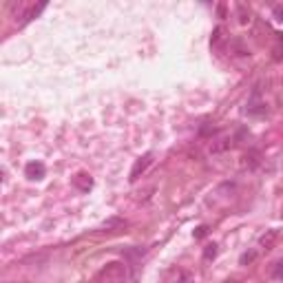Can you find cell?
Masks as SVG:
<instances>
[{
  "instance_id": "52a82bcc",
  "label": "cell",
  "mask_w": 283,
  "mask_h": 283,
  "mask_svg": "<svg viewBox=\"0 0 283 283\" xmlns=\"http://www.w3.org/2000/svg\"><path fill=\"white\" fill-rule=\"evenodd\" d=\"M42 9H44V2H42V5H38V7H36V5L29 7V9H27V11L22 14V24H24V22H29V20H34Z\"/></svg>"
},
{
  "instance_id": "277c9868",
  "label": "cell",
  "mask_w": 283,
  "mask_h": 283,
  "mask_svg": "<svg viewBox=\"0 0 283 283\" xmlns=\"http://www.w3.org/2000/svg\"><path fill=\"white\" fill-rule=\"evenodd\" d=\"M73 184H75L80 190H84V192L93 188V179H91V175H89V173H77L75 177H73Z\"/></svg>"
},
{
  "instance_id": "9a60e30c",
  "label": "cell",
  "mask_w": 283,
  "mask_h": 283,
  "mask_svg": "<svg viewBox=\"0 0 283 283\" xmlns=\"http://www.w3.org/2000/svg\"><path fill=\"white\" fill-rule=\"evenodd\" d=\"M281 42H283V38H281ZM274 53H277V58H283V47H277Z\"/></svg>"
},
{
  "instance_id": "ba28073f",
  "label": "cell",
  "mask_w": 283,
  "mask_h": 283,
  "mask_svg": "<svg viewBox=\"0 0 283 283\" xmlns=\"http://www.w3.org/2000/svg\"><path fill=\"white\" fill-rule=\"evenodd\" d=\"M217 252H219V250H217V244H208L206 248H204V261H212L217 257Z\"/></svg>"
},
{
  "instance_id": "3957f363",
  "label": "cell",
  "mask_w": 283,
  "mask_h": 283,
  "mask_svg": "<svg viewBox=\"0 0 283 283\" xmlns=\"http://www.w3.org/2000/svg\"><path fill=\"white\" fill-rule=\"evenodd\" d=\"M44 173H47V168H44L42 162H29L24 166V175L29 179H42Z\"/></svg>"
},
{
  "instance_id": "8992f818",
  "label": "cell",
  "mask_w": 283,
  "mask_h": 283,
  "mask_svg": "<svg viewBox=\"0 0 283 283\" xmlns=\"http://www.w3.org/2000/svg\"><path fill=\"white\" fill-rule=\"evenodd\" d=\"M244 166L245 168L259 166V153H257V151H250V153H245L244 155Z\"/></svg>"
},
{
  "instance_id": "5bb4252c",
  "label": "cell",
  "mask_w": 283,
  "mask_h": 283,
  "mask_svg": "<svg viewBox=\"0 0 283 283\" xmlns=\"http://www.w3.org/2000/svg\"><path fill=\"white\" fill-rule=\"evenodd\" d=\"M274 277H277V279H283V259L279 261L277 268H274Z\"/></svg>"
},
{
  "instance_id": "30bf717a",
  "label": "cell",
  "mask_w": 283,
  "mask_h": 283,
  "mask_svg": "<svg viewBox=\"0 0 283 283\" xmlns=\"http://www.w3.org/2000/svg\"><path fill=\"white\" fill-rule=\"evenodd\" d=\"M177 283H197V281H195V274L182 272V274H179V279H177Z\"/></svg>"
},
{
  "instance_id": "4fadbf2b",
  "label": "cell",
  "mask_w": 283,
  "mask_h": 283,
  "mask_svg": "<svg viewBox=\"0 0 283 283\" xmlns=\"http://www.w3.org/2000/svg\"><path fill=\"white\" fill-rule=\"evenodd\" d=\"M254 257H257V252H245V254H241V264H250V261H254Z\"/></svg>"
},
{
  "instance_id": "9c48e42d",
  "label": "cell",
  "mask_w": 283,
  "mask_h": 283,
  "mask_svg": "<svg viewBox=\"0 0 283 283\" xmlns=\"http://www.w3.org/2000/svg\"><path fill=\"white\" fill-rule=\"evenodd\" d=\"M117 226H126V221L122 219V217H113V219L104 221V228H106V230H111V228H117Z\"/></svg>"
},
{
  "instance_id": "7a4b0ae2",
  "label": "cell",
  "mask_w": 283,
  "mask_h": 283,
  "mask_svg": "<svg viewBox=\"0 0 283 283\" xmlns=\"http://www.w3.org/2000/svg\"><path fill=\"white\" fill-rule=\"evenodd\" d=\"M151 162H153V153H144L142 157H137V162L133 164V168H131V182H137L139 179V175L144 173L146 168L151 166Z\"/></svg>"
},
{
  "instance_id": "6da1fadb",
  "label": "cell",
  "mask_w": 283,
  "mask_h": 283,
  "mask_svg": "<svg viewBox=\"0 0 283 283\" xmlns=\"http://www.w3.org/2000/svg\"><path fill=\"white\" fill-rule=\"evenodd\" d=\"M129 277V268L122 261H111L95 274V283H124Z\"/></svg>"
},
{
  "instance_id": "5b68a950",
  "label": "cell",
  "mask_w": 283,
  "mask_h": 283,
  "mask_svg": "<svg viewBox=\"0 0 283 283\" xmlns=\"http://www.w3.org/2000/svg\"><path fill=\"white\" fill-rule=\"evenodd\" d=\"M274 241H277V230H268L264 237L259 239V244H261V248H265V250H270L274 245Z\"/></svg>"
},
{
  "instance_id": "7c38bea8",
  "label": "cell",
  "mask_w": 283,
  "mask_h": 283,
  "mask_svg": "<svg viewBox=\"0 0 283 283\" xmlns=\"http://www.w3.org/2000/svg\"><path fill=\"white\" fill-rule=\"evenodd\" d=\"M206 235H208V226H199L195 230V239H204Z\"/></svg>"
},
{
  "instance_id": "8fae6325",
  "label": "cell",
  "mask_w": 283,
  "mask_h": 283,
  "mask_svg": "<svg viewBox=\"0 0 283 283\" xmlns=\"http://www.w3.org/2000/svg\"><path fill=\"white\" fill-rule=\"evenodd\" d=\"M272 16L279 20V22H283V5H274L272 7Z\"/></svg>"
}]
</instances>
